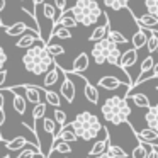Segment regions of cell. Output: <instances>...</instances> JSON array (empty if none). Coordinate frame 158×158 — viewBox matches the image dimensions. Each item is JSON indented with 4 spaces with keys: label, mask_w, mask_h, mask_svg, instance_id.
I'll return each instance as SVG.
<instances>
[{
    "label": "cell",
    "mask_w": 158,
    "mask_h": 158,
    "mask_svg": "<svg viewBox=\"0 0 158 158\" xmlns=\"http://www.w3.org/2000/svg\"><path fill=\"white\" fill-rule=\"evenodd\" d=\"M109 22L107 24H100V26H95L94 27V31H92V34H90V38H89V41H100V39H104L107 36V31H109Z\"/></svg>",
    "instance_id": "603a6c76"
},
{
    "label": "cell",
    "mask_w": 158,
    "mask_h": 158,
    "mask_svg": "<svg viewBox=\"0 0 158 158\" xmlns=\"http://www.w3.org/2000/svg\"><path fill=\"white\" fill-rule=\"evenodd\" d=\"M56 24H60V26H63V27H68V29H73V27H77L78 26V22L75 21V17H73V14H72V10H63L61 14H60V17L55 21V26Z\"/></svg>",
    "instance_id": "9a60e30c"
},
{
    "label": "cell",
    "mask_w": 158,
    "mask_h": 158,
    "mask_svg": "<svg viewBox=\"0 0 158 158\" xmlns=\"http://www.w3.org/2000/svg\"><path fill=\"white\" fill-rule=\"evenodd\" d=\"M55 121H56L58 126H65V123H66V112L65 110H61V109L56 107L55 109Z\"/></svg>",
    "instance_id": "8d00e7d4"
},
{
    "label": "cell",
    "mask_w": 158,
    "mask_h": 158,
    "mask_svg": "<svg viewBox=\"0 0 158 158\" xmlns=\"http://www.w3.org/2000/svg\"><path fill=\"white\" fill-rule=\"evenodd\" d=\"M107 38L112 39L116 44H126L127 43L126 36H124L123 32H119V31H114V29H109V31H107Z\"/></svg>",
    "instance_id": "4dcf8cb0"
},
{
    "label": "cell",
    "mask_w": 158,
    "mask_h": 158,
    "mask_svg": "<svg viewBox=\"0 0 158 158\" xmlns=\"http://www.w3.org/2000/svg\"><path fill=\"white\" fill-rule=\"evenodd\" d=\"M87 158H92V156H90V155H89V156H87Z\"/></svg>",
    "instance_id": "f5cc1de1"
},
{
    "label": "cell",
    "mask_w": 158,
    "mask_h": 158,
    "mask_svg": "<svg viewBox=\"0 0 158 158\" xmlns=\"http://www.w3.org/2000/svg\"><path fill=\"white\" fill-rule=\"evenodd\" d=\"M99 87L100 89H106V90H117L121 85H123V82H121L117 77H102V78L99 80Z\"/></svg>",
    "instance_id": "e0dca14e"
},
{
    "label": "cell",
    "mask_w": 158,
    "mask_h": 158,
    "mask_svg": "<svg viewBox=\"0 0 158 158\" xmlns=\"http://www.w3.org/2000/svg\"><path fill=\"white\" fill-rule=\"evenodd\" d=\"M51 38H58V39H72V31L68 27H63V26L56 24L51 29ZM49 38V39H51Z\"/></svg>",
    "instance_id": "d4e9b609"
},
{
    "label": "cell",
    "mask_w": 158,
    "mask_h": 158,
    "mask_svg": "<svg viewBox=\"0 0 158 158\" xmlns=\"http://www.w3.org/2000/svg\"><path fill=\"white\" fill-rule=\"evenodd\" d=\"M144 121H146L148 127H151V129H155L158 133V104L148 109L146 116H144Z\"/></svg>",
    "instance_id": "ffe728a7"
},
{
    "label": "cell",
    "mask_w": 158,
    "mask_h": 158,
    "mask_svg": "<svg viewBox=\"0 0 158 158\" xmlns=\"http://www.w3.org/2000/svg\"><path fill=\"white\" fill-rule=\"evenodd\" d=\"M5 63H7V55H5L4 48H2V46H0V70H4Z\"/></svg>",
    "instance_id": "60d3db41"
},
{
    "label": "cell",
    "mask_w": 158,
    "mask_h": 158,
    "mask_svg": "<svg viewBox=\"0 0 158 158\" xmlns=\"http://www.w3.org/2000/svg\"><path fill=\"white\" fill-rule=\"evenodd\" d=\"M146 39H148V32H146V29H138V31H134V34L131 36V43H133V48H136V49L144 48V44H146Z\"/></svg>",
    "instance_id": "ac0fdd59"
},
{
    "label": "cell",
    "mask_w": 158,
    "mask_h": 158,
    "mask_svg": "<svg viewBox=\"0 0 158 158\" xmlns=\"http://www.w3.org/2000/svg\"><path fill=\"white\" fill-rule=\"evenodd\" d=\"M38 41H43L41 39V34L39 32H36V31H26L24 34H21V38L15 41V46L17 48H22V49H27V48H31V46H34Z\"/></svg>",
    "instance_id": "52a82bcc"
},
{
    "label": "cell",
    "mask_w": 158,
    "mask_h": 158,
    "mask_svg": "<svg viewBox=\"0 0 158 158\" xmlns=\"http://www.w3.org/2000/svg\"><path fill=\"white\" fill-rule=\"evenodd\" d=\"M34 158H44V156H43V155H41V153H39V155H36V156H34Z\"/></svg>",
    "instance_id": "c3c4849f"
},
{
    "label": "cell",
    "mask_w": 158,
    "mask_h": 158,
    "mask_svg": "<svg viewBox=\"0 0 158 158\" xmlns=\"http://www.w3.org/2000/svg\"><path fill=\"white\" fill-rule=\"evenodd\" d=\"M70 126L75 131L77 138H78V139H83V141L95 139L104 127L102 123L99 121V117H97L95 114L89 112V110H83V112L77 114V117L70 123Z\"/></svg>",
    "instance_id": "7a4b0ae2"
},
{
    "label": "cell",
    "mask_w": 158,
    "mask_h": 158,
    "mask_svg": "<svg viewBox=\"0 0 158 158\" xmlns=\"http://www.w3.org/2000/svg\"><path fill=\"white\" fill-rule=\"evenodd\" d=\"M153 65H155V60H153V56L151 55H148L146 58L143 60V63H141V72H148V70H151L153 68Z\"/></svg>",
    "instance_id": "74e56055"
},
{
    "label": "cell",
    "mask_w": 158,
    "mask_h": 158,
    "mask_svg": "<svg viewBox=\"0 0 158 158\" xmlns=\"http://www.w3.org/2000/svg\"><path fill=\"white\" fill-rule=\"evenodd\" d=\"M46 109H48L46 102H38V104H34V109H32V119H34V121L43 119V117H44V114H46Z\"/></svg>",
    "instance_id": "f546056e"
},
{
    "label": "cell",
    "mask_w": 158,
    "mask_h": 158,
    "mask_svg": "<svg viewBox=\"0 0 158 158\" xmlns=\"http://www.w3.org/2000/svg\"><path fill=\"white\" fill-rule=\"evenodd\" d=\"M127 2L129 0H104V4L109 9H112V10H123V9H126Z\"/></svg>",
    "instance_id": "1f68e13d"
},
{
    "label": "cell",
    "mask_w": 158,
    "mask_h": 158,
    "mask_svg": "<svg viewBox=\"0 0 158 158\" xmlns=\"http://www.w3.org/2000/svg\"><path fill=\"white\" fill-rule=\"evenodd\" d=\"M12 92H22L24 94V99L31 104H38V102H43L44 99V89L41 87H36V85H19V87H12Z\"/></svg>",
    "instance_id": "8992f818"
},
{
    "label": "cell",
    "mask_w": 158,
    "mask_h": 158,
    "mask_svg": "<svg viewBox=\"0 0 158 158\" xmlns=\"http://www.w3.org/2000/svg\"><path fill=\"white\" fill-rule=\"evenodd\" d=\"M156 51H158V49H156Z\"/></svg>",
    "instance_id": "11a10c76"
},
{
    "label": "cell",
    "mask_w": 158,
    "mask_h": 158,
    "mask_svg": "<svg viewBox=\"0 0 158 158\" xmlns=\"http://www.w3.org/2000/svg\"><path fill=\"white\" fill-rule=\"evenodd\" d=\"M43 15L49 21L51 29H53V26H55V21L60 17V14H56V9H55V5H53V4H44V5H43Z\"/></svg>",
    "instance_id": "4316f807"
},
{
    "label": "cell",
    "mask_w": 158,
    "mask_h": 158,
    "mask_svg": "<svg viewBox=\"0 0 158 158\" xmlns=\"http://www.w3.org/2000/svg\"><path fill=\"white\" fill-rule=\"evenodd\" d=\"M146 155H148L146 143H141V141H139V144L134 146L133 153H131V158H146Z\"/></svg>",
    "instance_id": "d6a6232c"
},
{
    "label": "cell",
    "mask_w": 158,
    "mask_h": 158,
    "mask_svg": "<svg viewBox=\"0 0 158 158\" xmlns=\"http://www.w3.org/2000/svg\"><path fill=\"white\" fill-rule=\"evenodd\" d=\"M53 5H55V9L58 12H63L66 9V0H55V4Z\"/></svg>",
    "instance_id": "ab89813d"
},
{
    "label": "cell",
    "mask_w": 158,
    "mask_h": 158,
    "mask_svg": "<svg viewBox=\"0 0 158 158\" xmlns=\"http://www.w3.org/2000/svg\"><path fill=\"white\" fill-rule=\"evenodd\" d=\"M5 82H7V70H0V89L5 87Z\"/></svg>",
    "instance_id": "b9f144b4"
},
{
    "label": "cell",
    "mask_w": 158,
    "mask_h": 158,
    "mask_svg": "<svg viewBox=\"0 0 158 158\" xmlns=\"http://www.w3.org/2000/svg\"><path fill=\"white\" fill-rule=\"evenodd\" d=\"M39 4H44V0H32V7H34L32 9V15H34V10L39 7Z\"/></svg>",
    "instance_id": "ee69618b"
},
{
    "label": "cell",
    "mask_w": 158,
    "mask_h": 158,
    "mask_svg": "<svg viewBox=\"0 0 158 158\" xmlns=\"http://www.w3.org/2000/svg\"><path fill=\"white\" fill-rule=\"evenodd\" d=\"M26 144H27V139H26L24 136H17L10 141H5V148H7L9 151H21Z\"/></svg>",
    "instance_id": "cb8c5ba5"
},
{
    "label": "cell",
    "mask_w": 158,
    "mask_h": 158,
    "mask_svg": "<svg viewBox=\"0 0 158 158\" xmlns=\"http://www.w3.org/2000/svg\"><path fill=\"white\" fill-rule=\"evenodd\" d=\"M5 5H7V0H0V12L5 9Z\"/></svg>",
    "instance_id": "7dc6e473"
},
{
    "label": "cell",
    "mask_w": 158,
    "mask_h": 158,
    "mask_svg": "<svg viewBox=\"0 0 158 158\" xmlns=\"http://www.w3.org/2000/svg\"><path fill=\"white\" fill-rule=\"evenodd\" d=\"M12 109H14L19 116H24L26 109H27V100L22 95H19V94L14 92V95H12Z\"/></svg>",
    "instance_id": "d6986e66"
},
{
    "label": "cell",
    "mask_w": 158,
    "mask_h": 158,
    "mask_svg": "<svg viewBox=\"0 0 158 158\" xmlns=\"http://www.w3.org/2000/svg\"><path fill=\"white\" fill-rule=\"evenodd\" d=\"M70 10H72L75 21L78 24H82L83 27L95 26L97 21L100 19V15L104 14L102 9L99 7V4H97L95 0H77L75 5Z\"/></svg>",
    "instance_id": "5b68a950"
},
{
    "label": "cell",
    "mask_w": 158,
    "mask_h": 158,
    "mask_svg": "<svg viewBox=\"0 0 158 158\" xmlns=\"http://www.w3.org/2000/svg\"><path fill=\"white\" fill-rule=\"evenodd\" d=\"M156 90H158V87H156Z\"/></svg>",
    "instance_id": "db71d44e"
},
{
    "label": "cell",
    "mask_w": 158,
    "mask_h": 158,
    "mask_svg": "<svg viewBox=\"0 0 158 158\" xmlns=\"http://www.w3.org/2000/svg\"><path fill=\"white\" fill-rule=\"evenodd\" d=\"M89 63H90L89 55H87V53H80V55L75 58V61H73V66L70 68V72L80 75V73H83L87 68H89Z\"/></svg>",
    "instance_id": "4fadbf2b"
},
{
    "label": "cell",
    "mask_w": 158,
    "mask_h": 158,
    "mask_svg": "<svg viewBox=\"0 0 158 158\" xmlns=\"http://www.w3.org/2000/svg\"><path fill=\"white\" fill-rule=\"evenodd\" d=\"M56 139H61V141H66V143H73V141H78V138H77L75 131L72 129V126H61V129L58 131V134H56L55 138H53V141Z\"/></svg>",
    "instance_id": "2e32d148"
},
{
    "label": "cell",
    "mask_w": 158,
    "mask_h": 158,
    "mask_svg": "<svg viewBox=\"0 0 158 158\" xmlns=\"http://www.w3.org/2000/svg\"><path fill=\"white\" fill-rule=\"evenodd\" d=\"M27 29H29V26L26 24V22H15V24H12V26H5V32H7L9 36H14V38L24 34Z\"/></svg>",
    "instance_id": "7402d4cb"
},
{
    "label": "cell",
    "mask_w": 158,
    "mask_h": 158,
    "mask_svg": "<svg viewBox=\"0 0 158 158\" xmlns=\"http://www.w3.org/2000/svg\"><path fill=\"white\" fill-rule=\"evenodd\" d=\"M63 77L61 70H60L58 65H53L48 72L44 73V80H43V87L44 89H49V87H55L56 83L60 82V78Z\"/></svg>",
    "instance_id": "30bf717a"
},
{
    "label": "cell",
    "mask_w": 158,
    "mask_h": 158,
    "mask_svg": "<svg viewBox=\"0 0 158 158\" xmlns=\"http://www.w3.org/2000/svg\"><path fill=\"white\" fill-rule=\"evenodd\" d=\"M146 150H148L146 158H158V146H153V144L146 143Z\"/></svg>",
    "instance_id": "f35d334b"
},
{
    "label": "cell",
    "mask_w": 158,
    "mask_h": 158,
    "mask_svg": "<svg viewBox=\"0 0 158 158\" xmlns=\"http://www.w3.org/2000/svg\"><path fill=\"white\" fill-rule=\"evenodd\" d=\"M5 104V97H4V90H0V109H4Z\"/></svg>",
    "instance_id": "bcb514c9"
},
{
    "label": "cell",
    "mask_w": 158,
    "mask_h": 158,
    "mask_svg": "<svg viewBox=\"0 0 158 158\" xmlns=\"http://www.w3.org/2000/svg\"><path fill=\"white\" fill-rule=\"evenodd\" d=\"M136 24L139 26V29H155L158 31V17L151 14H143V15H136Z\"/></svg>",
    "instance_id": "7c38bea8"
},
{
    "label": "cell",
    "mask_w": 158,
    "mask_h": 158,
    "mask_svg": "<svg viewBox=\"0 0 158 158\" xmlns=\"http://www.w3.org/2000/svg\"><path fill=\"white\" fill-rule=\"evenodd\" d=\"M0 141H2V139H0Z\"/></svg>",
    "instance_id": "9f6ffc18"
},
{
    "label": "cell",
    "mask_w": 158,
    "mask_h": 158,
    "mask_svg": "<svg viewBox=\"0 0 158 158\" xmlns=\"http://www.w3.org/2000/svg\"><path fill=\"white\" fill-rule=\"evenodd\" d=\"M49 150H51V151H56V153H61V155H70V153H72L70 143H66V141H61V139L53 141L51 146H49Z\"/></svg>",
    "instance_id": "484cf974"
},
{
    "label": "cell",
    "mask_w": 158,
    "mask_h": 158,
    "mask_svg": "<svg viewBox=\"0 0 158 158\" xmlns=\"http://www.w3.org/2000/svg\"><path fill=\"white\" fill-rule=\"evenodd\" d=\"M83 92H85V97L89 102H92V104L99 102V90H97L95 85L89 83L87 80H83Z\"/></svg>",
    "instance_id": "44dd1931"
},
{
    "label": "cell",
    "mask_w": 158,
    "mask_h": 158,
    "mask_svg": "<svg viewBox=\"0 0 158 158\" xmlns=\"http://www.w3.org/2000/svg\"><path fill=\"white\" fill-rule=\"evenodd\" d=\"M0 158H10V155H4V156H0Z\"/></svg>",
    "instance_id": "681fc988"
},
{
    "label": "cell",
    "mask_w": 158,
    "mask_h": 158,
    "mask_svg": "<svg viewBox=\"0 0 158 158\" xmlns=\"http://www.w3.org/2000/svg\"><path fill=\"white\" fill-rule=\"evenodd\" d=\"M5 119H7V116H5V110H4V109H0V127L5 124Z\"/></svg>",
    "instance_id": "7bdbcfd3"
},
{
    "label": "cell",
    "mask_w": 158,
    "mask_h": 158,
    "mask_svg": "<svg viewBox=\"0 0 158 158\" xmlns=\"http://www.w3.org/2000/svg\"><path fill=\"white\" fill-rule=\"evenodd\" d=\"M144 9H146V14L158 17V0H144Z\"/></svg>",
    "instance_id": "836d02e7"
},
{
    "label": "cell",
    "mask_w": 158,
    "mask_h": 158,
    "mask_svg": "<svg viewBox=\"0 0 158 158\" xmlns=\"http://www.w3.org/2000/svg\"><path fill=\"white\" fill-rule=\"evenodd\" d=\"M134 134H138V139L141 141V143H150V144H156L158 143V133L155 129H151V127H146V129H139L136 133L134 131Z\"/></svg>",
    "instance_id": "5bb4252c"
},
{
    "label": "cell",
    "mask_w": 158,
    "mask_h": 158,
    "mask_svg": "<svg viewBox=\"0 0 158 158\" xmlns=\"http://www.w3.org/2000/svg\"><path fill=\"white\" fill-rule=\"evenodd\" d=\"M0 139H4V138H2V134H0Z\"/></svg>",
    "instance_id": "816d5d0a"
},
{
    "label": "cell",
    "mask_w": 158,
    "mask_h": 158,
    "mask_svg": "<svg viewBox=\"0 0 158 158\" xmlns=\"http://www.w3.org/2000/svg\"><path fill=\"white\" fill-rule=\"evenodd\" d=\"M136 61H138V49L136 48H129L124 53H121V58H119L117 66H119L121 70H127V68H131V66L136 65Z\"/></svg>",
    "instance_id": "9c48e42d"
},
{
    "label": "cell",
    "mask_w": 158,
    "mask_h": 158,
    "mask_svg": "<svg viewBox=\"0 0 158 158\" xmlns=\"http://www.w3.org/2000/svg\"><path fill=\"white\" fill-rule=\"evenodd\" d=\"M121 49H119V44L109 39L106 36L104 39L100 41H95L92 48V60L95 65H104V63H109L110 66H117L119 63V58H121Z\"/></svg>",
    "instance_id": "277c9868"
},
{
    "label": "cell",
    "mask_w": 158,
    "mask_h": 158,
    "mask_svg": "<svg viewBox=\"0 0 158 158\" xmlns=\"http://www.w3.org/2000/svg\"><path fill=\"white\" fill-rule=\"evenodd\" d=\"M92 158H116V156H112L109 151H104L102 155H97V156H92Z\"/></svg>",
    "instance_id": "f6af8a7d"
},
{
    "label": "cell",
    "mask_w": 158,
    "mask_h": 158,
    "mask_svg": "<svg viewBox=\"0 0 158 158\" xmlns=\"http://www.w3.org/2000/svg\"><path fill=\"white\" fill-rule=\"evenodd\" d=\"M75 83L72 82V77H70V73L66 72L65 73V78H63L61 82V87H60V95H63L66 99V102L72 104L73 100H75Z\"/></svg>",
    "instance_id": "ba28073f"
},
{
    "label": "cell",
    "mask_w": 158,
    "mask_h": 158,
    "mask_svg": "<svg viewBox=\"0 0 158 158\" xmlns=\"http://www.w3.org/2000/svg\"><path fill=\"white\" fill-rule=\"evenodd\" d=\"M51 158H53V156H51Z\"/></svg>",
    "instance_id": "6f0895ef"
},
{
    "label": "cell",
    "mask_w": 158,
    "mask_h": 158,
    "mask_svg": "<svg viewBox=\"0 0 158 158\" xmlns=\"http://www.w3.org/2000/svg\"><path fill=\"white\" fill-rule=\"evenodd\" d=\"M102 110V116L107 123L114 124V126H119L123 123H127V117L131 114L129 109V104H127L126 97H121V95H112V97H107L106 102L102 104L100 107Z\"/></svg>",
    "instance_id": "3957f363"
},
{
    "label": "cell",
    "mask_w": 158,
    "mask_h": 158,
    "mask_svg": "<svg viewBox=\"0 0 158 158\" xmlns=\"http://www.w3.org/2000/svg\"><path fill=\"white\" fill-rule=\"evenodd\" d=\"M0 26H4V22H2V17H0Z\"/></svg>",
    "instance_id": "f907efd6"
},
{
    "label": "cell",
    "mask_w": 158,
    "mask_h": 158,
    "mask_svg": "<svg viewBox=\"0 0 158 158\" xmlns=\"http://www.w3.org/2000/svg\"><path fill=\"white\" fill-rule=\"evenodd\" d=\"M44 100H46V104H49V106H53V107H60V106H61L60 94H56L55 90H46L44 89Z\"/></svg>",
    "instance_id": "83f0119b"
},
{
    "label": "cell",
    "mask_w": 158,
    "mask_h": 158,
    "mask_svg": "<svg viewBox=\"0 0 158 158\" xmlns=\"http://www.w3.org/2000/svg\"><path fill=\"white\" fill-rule=\"evenodd\" d=\"M131 100L136 104V107L139 109H148L150 107V99L144 94H131Z\"/></svg>",
    "instance_id": "f1b7e54d"
},
{
    "label": "cell",
    "mask_w": 158,
    "mask_h": 158,
    "mask_svg": "<svg viewBox=\"0 0 158 158\" xmlns=\"http://www.w3.org/2000/svg\"><path fill=\"white\" fill-rule=\"evenodd\" d=\"M109 151L112 156H116V158H127V153H126V150L124 148H121V146H117V144H109Z\"/></svg>",
    "instance_id": "d590c367"
},
{
    "label": "cell",
    "mask_w": 158,
    "mask_h": 158,
    "mask_svg": "<svg viewBox=\"0 0 158 158\" xmlns=\"http://www.w3.org/2000/svg\"><path fill=\"white\" fill-rule=\"evenodd\" d=\"M109 144H110V134H109V131H107L106 136H104L102 139H95V143L92 144V148H90L89 155H90V156H97V155H102L104 151L109 150Z\"/></svg>",
    "instance_id": "8fae6325"
},
{
    "label": "cell",
    "mask_w": 158,
    "mask_h": 158,
    "mask_svg": "<svg viewBox=\"0 0 158 158\" xmlns=\"http://www.w3.org/2000/svg\"><path fill=\"white\" fill-rule=\"evenodd\" d=\"M46 49H48V53L53 56V58H56V56H61L65 55V48H63L61 44H46Z\"/></svg>",
    "instance_id": "e575fe53"
},
{
    "label": "cell",
    "mask_w": 158,
    "mask_h": 158,
    "mask_svg": "<svg viewBox=\"0 0 158 158\" xmlns=\"http://www.w3.org/2000/svg\"><path fill=\"white\" fill-rule=\"evenodd\" d=\"M22 65L29 73L41 77L55 65V58L48 53L44 43H41L26 49V53L22 55Z\"/></svg>",
    "instance_id": "6da1fadb"
}]
</instances>
